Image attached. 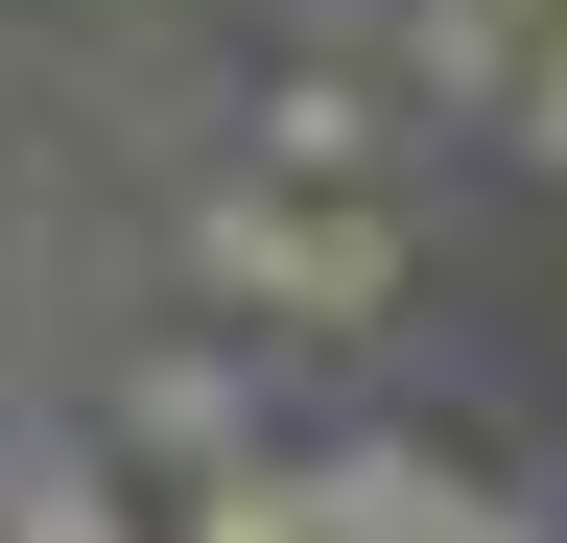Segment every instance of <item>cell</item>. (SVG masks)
I'll return each mask as SVG.
<instances>
[{
  "label": "cell",
  "instance_id": "obj_1",
  "mask_svg": "<svg viewBox=\"0 0 567 543\" xmlns=\"http://www.w3.org/2000/svg\"><path fill=\"white\" fill-rule=\"evenodd\" d=\"M237 189H331V213H425V189H450V143H425L402 72H379V0H308V24H284V72L237 95Z\"/></svg>",
  "mask_w": 567,
  "mask_h": 543
},
{
  "label": "cell",
  "instance_id": "obj_2",
  "mask_svg": "<svg viewBox=\"0 0 567 543\" xmlns=\"http://www.w3.org/2000/svg\"><path fill=\"white\" fill-rule=\"evenodd\" d=\"M189 260H213V307L308 331V355H379L425 307V213H331V189H237V166L189 189Z\"/></svg>",
  "mask_w": 567,
  "mask_h": 543
},
{
  "label": "cell",
  "instance_id": "obj_3",
  "mask_svg": "<svg viewBox=\"0 0 567 543\" xmlns=\"http://www.w3.org/2000/svg\"><path fill=\"white\" fill-rule=\"evenodd\" d=\"M118 449H142V472H189V497L284 472V426H260V355H118Z\"/></svg>",
  "mask_w": 567,
  "mask_h": 543
},
{
  "label": "cell",
  "instance_id": "obj_4",
  "mask_svg": "<svg viewBox=\"0 0 567 543\" xmlns=\"http://www.w3.org/2000/svg\"><path fill=\"white\" fill-rule=\"evenodd\" d=\"M284 520H308V543H473V472L450 449H284Z\"/></svg>",
  "mask_w": 567,
  "mask_h": 543
},
{
  "label": "cell",
  "instance_id": "obj_5",
  "mask_svg": "<svg viewBox=\"0 0 567 543\" xmlns=\"http://www.w3.org/2000/svg\"><path fill=\"white\" fill-rule=\"evenodd\" d=\"M496 143H520V166L567 189V24H520V72H496Z\"/></svg>",
  "mask_w": 567,
  "mask_h": 543
},
{
  "label": "cell",
  "instance_id": "obj_6",
  "mask_svg": "<svg viewBox=\"0 0 567 543\" xmlns=\"http://www.w3.org/2000/svg\"><path fill=\"white\" fill-rule=\"evenodd\" d=\"M166 543H308V520H284V472H237V497H189Z\"/></svg>",
  "mask_w": 567,
  "mask_h": 543
},
{
  "label": "cell",
  "instance_id": "obj_7",
  "mask_svg": "<svg viewBox=\"0 0 567 543\" xmlns=\"http://www.w3.org/2000/svg\"><path fill=\"white\" fill-rule=\"evenodd\" d=\"M473 543H567V520H496V497H473Z\"/></svg>",
  "mask_w": 567,
  "mask_h": 543
},
{
  "label": "cell",
  "instance_id": "obj_8",
  "mask_svg": "<svg viewBox=\"0 0 567 543\" xmlns=\"http://www.w3.org/2000/svg\"><path fill=\"white\" fill-rule=\"evenodd\" d=\"M496 24H567V0H496Z\"/></svg>",
  "mask_w": 567,
  "mask_h": 543
}]
</instances>
